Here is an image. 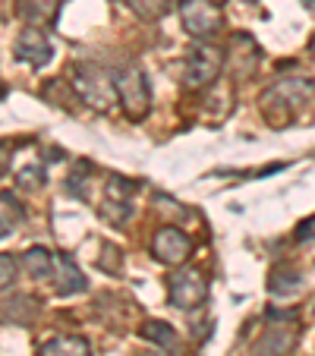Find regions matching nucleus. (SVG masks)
I'll list each match as a JSON object with an SVG mask.
<instances>
[{
  "label": "nucleus",
  "mask_w": 315,
  "mask_h": 356,
  "mask_svg": "<svg viewBox=\"0 0 315 356\" xmlns=\"http://www.w3.org/2000/svg\"><path fill=\"white\" fill-rule=\"evenodd\" d=\"M170 290V302L177 309H195L208 300V284L199 271H177L174 277L168 281Z\"/></svg>",
  "instance_id": "obj_4"
},
{
  "label": "nucleus",
  "mask_w": 315,
  "mask_h": 356,
  "mask_svg": "<svg viewBox=\"0 0 315 356\" xmlns=\"http://www.w3.org/2000/svg\"><path fill=\"white\" fill-rule=\"evenodd\" d=\"M293 343V331L290 328H268L261 343L255 347V356H284Z\"/></svg>",
  "instance_id": "obj_13"
},
{
  "label": "nucleus",
  "mask_w": 315,
  "mask_h": 356,
  "mask_svg": "<svg viewBox=\"0 0 315 356\" xmlns=\"http://www.w3.org/2000/svg\"><path fill=\"white\" fill-rule=\"evenodd\" d=\"M38 356H92V350L82 337H51L38 347Z\"/></svg>",
  "instance_id": "obj_10"
},
{
  "label": "nucleus",
  "mask_w": 315,
  "mask_h": 356,
  "mask_svg": "<svg viewBox=\"0 0 315 356\" xmlns=\"http://www.w3.org/2000/svg\"><path fill=\"white\" fill-rule=\"evenodd\" d=\"M129 7H133L142 19H154V16H161L164 10H168V3H164V0H129Z\"/></svg>",
  "instance_id": "obj_15"
},
{
  "label": "nucleus",
  "mask_w": 315,
  "mask_h": 356,
  "mask_svg": "<svg viewBox=\"0 0 315 356\" xmlns=\"http://www.w3.org/2000/svg\"><path fill=\"white\" fill-rule=\"evenodd\" d=\"M16 268H19V262H16L13 256H7V252H0V287H7V284L13 281Z\"/></svg>",
  "instance_id": "obj_16"
},
{
  "label": "nucleus",
  "mask_w": 315,
  "mask_h": 356,
  "mask_svg": "<svg viewBox=\"0 0 315 356\" xmlns=\"http://www.w3.org/2000/svg\"><path fill=\"white\" fill-rule=\"evenodd\" d=\"M10 13V0H0V19H7Z\"/></svg>",
  "instance_id": "obj_19"
},
{
  "label": "nucleus",
  "mask_w": 315,
  "mask_h": 356,
  "mask_svg": "<svg viewBox=\"0 0 315 356\" xmlns=\"http://www.w3.org/2000/svg\"><path fill=\"white\" fill-rule=\"evenodd\" d=\"M19 265L35 281H38V277H51V271H54V259H51V252H47L45 246H35V249H29V252H22Z\"/></svg>",
  "instance_id": "obj_12"
},
{
  "label": "nucleus",
  "mask_w": 315,
  "mask_h": 356,
  "mask_svg": "<svg viewBox=\"0 0 315 356\" xmlns=\"http://www.w3.org/2000/svg\"><path fill=\"white\" fill-rule=\"evenodd\" d=\"M16 57H19L22 63H29V67L38 70L54 57V47H51L47 35L41 32L38 26H26L19 32V38H16Z\"/></svg>",
  "instance_id": "obj_6"
},
{
  "label": "nucleus",
  "mask_w": 315,
  "mask_h": 356,
  "mask_svg": "<svg viewBox=\"0 0 315 356\" xmlns=\"http://www.w3.org/2000/svg\"><path fill=\"white\" fill-rule=\"evenodd\" d=\"M142 337H145V341H154L161 350H168L170 356H180V350H183L180 337H177V331L170 328L168 322H145L142 325Z\"/></svg>",
  "instance_id": "obj_9"
},
{
  "label": "nucleus",
  "mask_w": 315,
  "mask_h": 356,
  "mask_svg": "<svg viewBox=\"0 0 315 356\" xmlns=\"http://www.w3.org/2000/svg\"><path fill=\"white\" fill-rule=\"evenodd\" d=\"M35 174H41V168H26L19 174V186H26V189H35V186H41V180H35Z\"/></svg>",
  "instance_id": "obj_17"
},
{
  "label": "nucleus",
  "mask_w": 315,
  "mask_h": 356,
  "mask_svg": "<svg viewBox=\"0 0 315 356\" xmlns=\"http://www.w3.org/2000/svg\"><path fill=\"white\" fill-rule=\"evenodd\" d=\"M114 88H117V101H123V108H127V114L133 120H142L148 114L152 92H148V79L142 76V70H123V73H117Z\"/></svg>",
  "instance_id": "obj_1"
},
{
  "label": "nucleus",
  "mask_w": 315,
  "mask_h": 356,
  "mask_svg": "<svg viewBox=\"0 0 315 356\" xmlns=\"http://www.w3.org/2000/svg\"><path fill=\"white\" fill-rule=\"evenodd\" d=\"M76 88H79V95H82V101L86 104H92V108H98V111H108L111 104L117 101V88H114V76H108V73H101V70H95V67H79L76 70Z\"/></svg>",
  "instance_id": "obj_2"
},
{
  "label": "nucleus",
  "mask_w": 315,
  "mask_h": 356,
  "mask_svg": "<svg viewBox=\"0 0 315 356\" xmlns=\"http://www.w3.org/2000/svg\"><path fill=\"white\" fill-rule=\"evenodd\" d=\"M221 63H224V57H221L218 47L195 44L193 51H189V57H186V86L189 88L208 86V82L221 73Z\"/></svg>",
  "instance_id": "obj_3"
},
{
  "label": "nucleus",
  "mask_w": 315,
  "mask_h": 356,
  "mask_svg": "<svg viewBox=\"0 0 315 356\" xmlns=\"http://www.w3.org/2000/svg\"><path fill=\"white\" fill-rule=\"evenodd\" d=\"M180 16L193 38H208V35H215L218 26H221V16H218V10L208 0H183Z\"/></svg>",
  "instance_id": "obj_5"
},
{
  "label": "nucleus",
  "mask_w": 315,
  "mask_h": 356,
  "mask_svg": "<svg viewBox=\"0 0 315 356\" xmlns=\"http://www.w3.org/2000/svg\"><path fill=\"white\" fill-rule=\"evenodd\" d=\"M60 3L63 0H16V13L26 22H32V26H45V22L57 19Z\"/></svg>",
  "instance_id": "obj_8"
},
{
  "label": "nucleus",
  "mask_w": 315,
  "mask_h": 356,
  "mask_svg": "<svg viewBox=\"0 0 315 356\" xmlns=\"http://www.w3.org/2000/svg\"><path fill=\"white\" fill-rule=\"evenodd\" d=\"M7 168H10V152L3 145H0V177L7 174Z\"/></svg>",
  "instance_id": "obj_18"
},
{
  "label": "nucleus",
  "mask_w": 315,
  "mask_h": 356,
  "mask_svg": "<svg viewBox=\"0 0 315 356\" xmlns=\"http://www.w3.org/2000/svg\"><path fill=\"white\" fill-rule=\"evenodd\" d=\"M54 265L60 268L57 293H60V296H70V293H79V290H86V277H82V271L76 268L73 259H70V256H60V259H54Z\"/></svg>",
  "instance_id": "obj_11"
},
{
  "label": "nucleus",
  "mask_w": 315,
  "mask_h": 356,
  "mask_svg": "<svg viewBox=\"0 0 315 356\" xmlns=\"http://www.w3.org/2000/svg\"><path fill=\"white\" fill-rule=\"evenodd\" d=\"M154 256L164 265H180L189 256V240L177 227H161L154 234Z\"/></svg>",
  "instance_id": "obj_7"
},
{
  "label": "nucleus",
  "mask_w": 315,
  "mask_h": 356,
  "mask_svg": "<svg viewBox=\"0 0 315 356\" xmlns=\"http://www.w3.org/2000/svg\"><path fill=\"white\" fill-rule=\"evenodd\" d=\"M22 205L13 199V193H0V236H7L22 224Z\"/></svg>",
  "instance_id": "obj_14"
}]
</instances>
